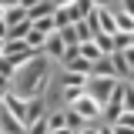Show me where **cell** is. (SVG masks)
I'll return each mask as SVG.
<instances>
[{"mask_svg": "<svg viewBox=\"0 0 134 134\" xmlns=\"http://www.w3.org/2000/svg\"><path fill=\"white\" fill-rule=\"evenodd\" d=\"M47 81H50V70H47V57H34L27 60L24 67H17L14 77H10V91L17 97H40L47 91Z\"/></svg>", "mask_w": 134, "mask_h": 134, "instance_id": "cell-1", "label": "cell"}, {"mask_svg": "<svg viewBox=\"0 0 134 134\" xmlns=\"http://www.w3.org/2000/svg\"><path fill=\"white\" fill-rule=\"evenodd\" d=\"M117 77H87V84H84V91H87V97H94L100 104V111H104V104L111 100V91H114Z\"/></svg>", "mask_w": 134, "mask_h": 134, "instance_id": "cell-2", "label": "cell"}, {"mask_svg": "<svg viewBox=\"0 0 134 134\" xmlns=\"http://www.w3.org/2000/svg\"><path fill=\"white\" fill-rule=\"evenodd\" d=\"M3 57L14 64V70L17 67H24L27 60H34V57H40L37 50H30V44L27 40H7V50H3Z\"/></svg>", "mask_w": 134, "mask_h": 134, "instance_id": "cell-3", "label": "cell"}, {"mask_svg": "<svg viewBox=\"0 0 134 134\" xmlns=\"http://www.w3.org/2000/svg\"><path fill=\"white\" fill-rule=\"evenodd\" d=\"M124 91H127V84L117 81V84H114V91H111V100H107V104H104V111H100V114L107 117L111 124H114L117 117H121V111H124Z\"/></svg>", "mask_w": 134, "mask_h": 134, "instance_id": "cell-4", "label": "cell"}, {"mask_svg": "<svg viewBox=\"0 0 134 134\" xmlns=\"http://www.w3.org/2000/svg\"><path fill=\"white\" fill-rule=\"evenodd\" d=\"M70 111H77V114H81L84 121L91 124L94 117H100V104H97V100H94V97H87V94H84V97H77V100H74V104H70Z\"/></svg>", "mask_w": 134, "mask_h": 134, "instance_id": "cell-5", "label": "cell"}, {"mask_svg": "<svg viewBox=\"0 0 134 134\" xmlns=\"http://www.w3.org/2000/svg\"><path fill=\"white\" fill-rule=\"evenodd\" d=\"M0 134H27V124H24V121H17L3 104H0Z\"/></svg>", "mask_w": 134, "mask_h": 134, "instance_id": "cell-6", "label": "cell"}, {"mask_svg": "<svg viewBox=\"0 0 134 134\" xmlns=\"http://www.w3.org/2000/svg\"><path fill=\"white\" fill-rule=\"evenodd\" d=\"M27 100H30V97H17L14 91H7V97H3V107H7V111H10L17 121H24V124H27Z\"/></svg>", "mask_w": 134, "mask_h": 134, "instance_id": "cell-7", "label": "cell"}, {"mask_svg": "<svg viewBox=\"0 0 134 134\" xmlns=\"http://www.w3.org/2000/svg\"><path fill=\"white\" fill-rule=\"evenodd\" d=\"M64 50H67L64 37H60L57 30L47 34V40H44V54H47V57H57V60H64Z\"/></svg>", "mask_w": 134, "mask_h": 134, "instance_id": "cell-8", "label": "cell"}, {"mask_svg": "<svg viewBox=\"0 0 134 134\" xmlns=\"http://www.w3.org/2000/svg\"><path fill=\"white\" fill-rule=\"evenodd\" d=\"M97 24H100V34H107V37L117 34V17L111 14L107 7H97Z\"/></svg>", "mask_w": 134, "mask_h": 134, "instance_id": "cell-9", "label": "cell"}, {"mask_svg": "<svg viewBox=\"0 0 134 134\" xmlns=\"http://www.w3.org/2000/svg\"><path fill=\"white\" fill-rule=\"evenodd\" d=\"M91 77H117L114 60H111V57H97V60L91 64Z\"/></svg>", "mask_w": 134, "mask_h": 134, "instance_id": "cell-10", "label": "cell"}, {"mask_svg": "<svg viewBox=\"0 0 134 134\" xmlns=\"http://www.w3.org/2000/svg\"><path fill=\"white\" fill-rule=\"evenodd\" d=\"M40 117H47V114H44V100H40V97H30V100H27V127L37 124Z\"/></svg>", "mask_w": 134, "mask_h": 134, "instance_id": "cell-11", "label": "cell"}, {"mask_svg": "<svg viewBox=\"0 0 134 134\" xmlns=\"http://www.w3.org/2000/svg\"><path fill=\"white\" fill-rule=\"evenodd\" d=\"M64 70L70 74H84V77H91V60H84V57H74V60H67Z\"/></svg>", "mask_w": 134, "mask_h": 134, "instance_id": "cell-12", "label": "cell"}, {"mask_svg": "<svg viewBox=\"0 0 134 134\" xmlns=\"http://www.w3.org/2000/svg\"><path fill=\"white\" fill-rule=\"evenodd\" d=\"M30 20H20V24H14L10 27V34H7V40H27V34H30Z\"/></svg>", "mask_w": 134, "mask_h": 134, "instance_id": "cell-13", "label": "cell"}, {"mask_svg": "<svg viewBox=\"0 0 134 134\" xmlns=\"http://www.w3.org/2000/svg\"><path fill=\"white\" fill-rule=\"evenodd\" d=\"M64 117H67V127H70L74 134H77V131H84V127H91V124H87V121H84V117L77 114V111H70V107L64 111Z\"/></svg>", "mask_w": 134, "mask_h": 134, "instance_id": "cell-14", "label": "cell"}, {"mask_svg": "<svg viewBox=\"0 0 134 134\" xmlns=\"http://www.w3.org/2000/svg\"><path fill=\"white\" fill-rule=\"evenodd\" d=\"M20 20H27V10H24V7H10V10H3V24H7V27H14V24H20Z\"/></svg>", "mask_w": 134, "mask_h": 134, "instance_id": "cell-15", "label": "cell"}, {"mask_svg": "<svg viewBox=\"0 0 134 134\" xmlns=\"http://www.w3.org/2000/svg\"><path fill=\"white\" fill-rule=\"evenodd\" d=\"M44 40H47V34H40L37 27H30V34H27V44H30V50L44 54Z\"/></svg>", "mask_w": 134, "mask_h": 134, "instance_id": "cell-16", "label": "cell"}, {"mask_svg": "<svg viewBox=\"0 0 134 134\" xmlns=\"http://www.w3.org/2000/svg\"><path fill=\"white\" fill-rule=\"evenodd\" d=\"M81 57L94 64V60H97V57H104V54L97 50V44H94V40H87V44H81Z\"/></svg>", "mask_w": 134, "mask_h": 134, "instance_id": "cell-17", "label": "cell"}, {"mask_svg": "<svg viewBox=\"0 0 134 134\" xmlns=\"http://www.w3.org/2000/svg\"><path fill=\"white\" fill-rule=\"evenodd\" d=\"M117 30H121V34H134V17L131 14H121V10H117Z\"/></svg>", "mask_w": 134, "mask_h": 134, "instance_id": "cell-18", "label": "cell"}, {"mask_svg": "<svg viewBox=\"0 0 134 134\" xmlns=\"http://www.w3.org/2000/svg\"><path fill=\"white\" fill-rule=\"evenodd\" d=\"M70 7H74V14H77V20H84V17L91 14V10H94V0H74Z\"/></svg>", "mask_w": 134, "mask_h": 134, "instance_id": "cell-19", "label": "cell"}, {"mask_svg": "<svg viewBox=\"0 0 134 134\" xmlns=\"http://www.w3.org/2000/svg\"><path fill=\"white\" fill-rule=\"evenodd\" d=\"M74 27H77V40H81V44H87V40H94V30H91V24H87V20H77Z\"/></svg>", "mask_w": 134, "mask_h": 134, "instance_id": "cell-20", "label": "cell"}, {"mask_svg": "<svg viewBox=\"0 0 134 134\" xmlns=\"http://www.w3.org/2000/svg\"><path fill=\"white\" fill-rule=\"evenodd\" d=\"M47 127H50V131H60V127H67L64 111H54V114H47Z\"/></svg>", "mask_w": 134, "mask_h": 134, "instance_id": "cell-21", "label": "cell"}, {"mask_svg": "<svg viewBox=\"0 0 134 134\" xmlns=\"http://www.w3.org/2000/svg\"><path fill=\"white\" fill-rule=\"evenodd\" d=\"M84 84H87L84 74H70V70H64V87H84Z\"/></svg>", "mask_w": 134, "mask_h": 134, "instance_id": "cell-22", "label": "cell"}, {"mask_svg": "<svg viewBox=\"0 0 134 134\" xmlns=\"http://www.w3.org/2000/svg\"><path fill=\"white\" fill-rule=\"evenodd\" d=\"M34 27H37L40 34H54V30H57V27H54V17H40V20H34Z\"/></svg>", "mask_w": 134, "mask_h": 134, "instance_id": "cell-23", "label": "cell"}, {"mask_svg": "<svg viewBox=\"0 0 134 134\" xmlns=\"http://www.w3.org/2000/svg\"><path fill=\"white\" fill-rule=\"evenodd\" d=\"M84 94H87L84 87H64V100H67V107H70L77 97H84Z\"/></svg>", "mask_w": 134, "mask_h": 134, "instance_id": "cell-24", "label": "cell"}, {"mask_svg": "<svg viewBox=\"0 0 134 134\" xmlns=\"http://www.w3.org/2000/svg\"><path fill=\"white\" fill-rule=\"evenodd\" d=\"M127 47H131V34H121V30H117L114 34V50H127Z\"/></svg>", "mask_w": 134, "mask_h": 134, "instance_id": "cell-25", "label": "cell"}, {"mask_svg": "<svg viewBox=\"0 0 134 134\" xmlns=\"http://www.w3.org/2000/svg\"><path fill=\"white\" fill-rule=\"evenodd\" d=\"M57 34L64 37V44H67V47H70V44H81V40H77V27H64V30H57Z\"/></svg>", "mask_w": 134, "mask_h": 134, "instance_id": "cell-26", "label": "cell"}, {"mask_svg": "<svg viewBox=\"0 0 134 134\" xmlns=\"http://www.w3.org/2000/svg\"><path fill=\"white\" fill-rule=\"evenodd\" d=\"M27 134H50V127H47V117H40L37 124H30V127H27Z\"/></svg>", "mask_w": 134, "mask_h": 134, "instance_id": "cell-27", "label": "cell"}, {"mask_svg": "<svg viewBox=\"0 0 134 134\" xmlns=\"http://www.w3.org/2000/svg\"><path fill=\"white\" fill-rule=\"evenodd\" d=\"M124 111L134 114V87H131V84H127V91H124Z\"/></svg>", "mask_w": 134, "mask_h": 134, "instance_id": "cell-28", "label": "cell"}, {"mask_svg": "<svg viewBox=\"0 0 134 134\" xmlns=\"http://www.w3.org/2000/svg\"><path fill=\"white\" fill-rule=\"evenodd\" d=\"M114 124H124V127H134V114H131V111H121V117H117Z\"/></svg>", "mask_w": 134, "mask_h": 134, "instance_id": "cell-29", "label": "cell"}, {"mask_svg": "<svg viewBox=\"0 0 134 134\" xmlns=\"http://www.w3.org/2000/svg\"><path fill=\"white\" fill-rule=\"evenodd\" d=\"M0 74H3V77H14V64H10L7 57H0Z\"/></svg>", "mask_w": 134, "mask_h": 134, "instance_id": "cell-30", "label": "cell"}, {"mask_svg": "<svg viewBox=\"0 0 134 134\" xmlns=\"http://www.w3.org/2000/svg\"><path fill=\"white\" fill-rule=\"evenodd\" d=\"M121 14H131L134 17V0H121Z\"/></svg>", "mask_w": 134, "mask_h": 134, "instance_id": "cell-31", "label": "cell"}, {"mask_svg": "<svg viewBox=\"0 0 134 134\" xmlns=\"http://www.w3.org/2000/svg\"><path fill=\"white\" fill-rule=\"evenodd\" d=\"M124 54V60H127V67H134V47H127V50H121Z\"/></svg>", "mask_w": 134, "mask_h": 134, "instance_id": "cell-32", "label": "cell"}, {"mask_svg": "<svg viewBox=\"0 0 134 134\" xmlns=\"http://www.w3.org/2000/svg\"><path fill=\"white\" fill-rule=\"evenodd\" d=\"M114 127V134H134V127H124V124H111Z\"/></svg>", "mask_w": 134, "mask_h": 134, "instance_id": "cell-33", "label": "cell"}, {"mask_svg": "<svg viewBox=\"0 0 134 134\" xmlns=\"http://www.w3.org/2000/svg\"><path fill=\"white\" fill-rule=\"evenodd\" d=\"M17 3H20V0H0V7H3V10H10V7H17Z\"/></svg>", "mask_w": 134, "mask_h": 134, "instance_id": "cell-34", "label": "cell"}, {"mask_svg": "<svg viewBox=\"0 0 134 134\" xmlns=\"http://www.w3.org/2000/svg\"><path fill=\"white\" fill-rule=\"evenodd\" d=\"M0 91H10V77H3V74H0Z\"/></svg>", "mask_w": 134, "mask_h": 134, "instance_id": "cell-35", "label": "cell"}, {"mask_svg": "<svg viewBox=\"0 0 134 134\" xmlns=\"http://www.w3.org/2000/svg\"><path fill=\"white\" fill-rule=\"evenodd\" d=\"M7 34H10V27H7V24L0 20V37H3V40H7Z\"/></svg>", "mask_w": 134, "mask_h": 134, "instance_id": "cell-36", "label": "cell"}, {"mask_svg": "<svg viewBox=\"0 0 134 134\" xmlns=\"http://www.w3.org/2000/svg\"><path fill=\"white\" fill-rule=\"evenodd\" d=\"M54 7H67V3H74V0H50Z\"/></svg>", "mask_w": 134, "mask_h": 134, "instance_id": "cell-37", "label": "cell"}, {"mask_svg": "<svg viewBox=\"0 0 134 134\" xmlns=\"http://www.w3.org/2000/svg\"><path fill=\"white\" fill-rule=\"evenodd\" d=\"M94 7H111V0H94Z\"/></svg>", "mask_w": 134, "mask_h": 134, "instance_id": "cell-38", "label": "cell"}, {"mask_svg": "<svg viewBox=\"0 0 134 134\" xmlns=\"http://www.w3.org/2000/svg\"><path fill=\"white\" fill-rule=\"evenodd\" d=\"M97 134H114V127H97Z\"/></svg>", "mask_w": 134, "mask_h": 134, "instance_id": "cell-39", "label": "cell"}, {"mask_svg": "<svg viewBox=\"0 0 134 134\" xmlns=\"http://www.w3.org/2000/svg\"><path fill=\"white\" fill-rule=\"evenodd\" d=\"M77 134H97V127H84V131H77Z\"/></svg>", "mask_w": 134, "mask_h": 134, "instance_id": "cell-40", "label": "cell"}, {"mask_svg": "<svg viewBox=\"0 0 134 134\" xmlns=\"http://www.w3.org/2000/svg\"><path fill=\"white\" fill-rule=\"evenodd\" d=\"M50 134H74L70 127H60V131H50Z\"/></svg>", "mask_w": 134, "mask_h": 134, "instance_id": "cell-41", "label": "cell"}, {"mask_svg": "<svg viewBox=\"0 0 134 134\" xmlns=\"http://www.w3.org/2000/svg\"><path fill=\"white\" fill-rule=\"evenodd\" d=\"M3 50H7V40H3V37H0V57H3Z\"/></svg>", "mask_w": 134, "mask_h": 134, "instance_id": "cell-42", "label": "cell"}, {"mask_svg": "<svg viewBox=\"0 0 134 134\" xmlns=\"http://www.w3.org/2000/svg\"><path fill=\"white\" fill-rule=\"evenodd\" d=\"M127 81H134V67H131V70H127Z\"/></svg>", "mask_w": 134, "mask_h": 134, "instance_id": "cell-43", "label": "cell"}, {"mask_svg": "<svg viewBox=\"0 0 134 134\" xmlns=\"http://www.w3.org/2000/svg\"><path fill=\"white\" fill-rule=\"evenodd\" d=\"M0 20H3V7H0Z\"/></svg>", "mask_w": 134, "mask_h": 134, "instance_id": "cell-44", "label": "cell"}]
</instances>
